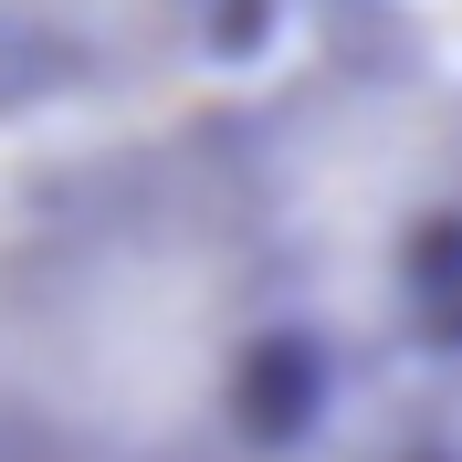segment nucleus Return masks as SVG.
Masks as SVG:
<instances>
[{"label":"nucleus","mask_w":462,"mask_h":462,"mask_svg":"<svg viewBox=\"0 0 462 462\" xmlns=\"http://www.w3.org/2000/svg\"><path fill=\"white\" fill-rule=\"evenodd\" d=\"M294 200L253 137L147 126L0 200V462H263L294 400Z\"/></svg>","instance_id":"obj_1"},{"label":"nucleus","mask_w":462,"mask_h":462,"mask_svg":"<svg viewBox=\"0 0 462 462\" xmlns=\"http://www.w3.org/2000/svg\"><path fill=\"white\" fill-rule=\"evenodd\" d=\"M179 11L189 0H0V63L74 85L95 63H137V42H169Z\"/></svg>","instance_id":"obj_2"},{"label":"nucleus","mask_w":462,"mask_h":462,"mask_svg":"<svg viewBox=\"0 0 462 462\" xmlns=\"http://www.w3.org/2000/svg\"><path fill=\"white\" fill-rule=\"evenodd\" d=\"M410 462H462V368L441 378L431 420H420V441H410Z\"/></svg>","instance_id":"obj_3"}]
</instances>
